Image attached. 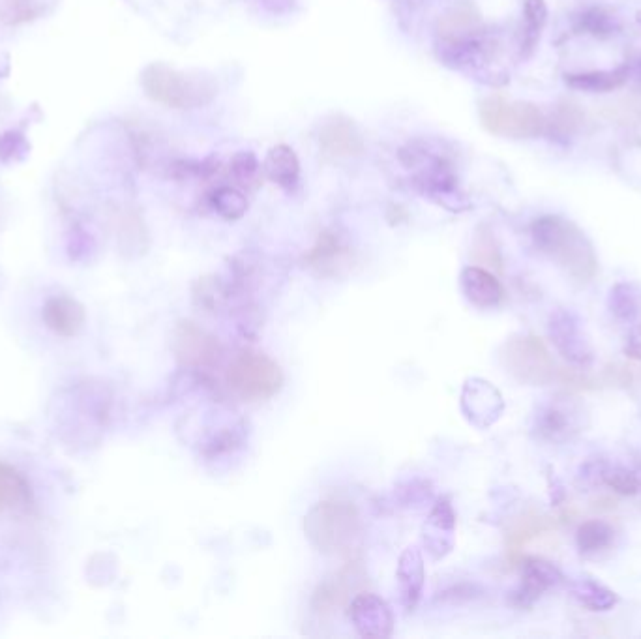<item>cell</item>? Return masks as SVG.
Segmentation results:
<instances>
[{"mask_svg": "<svg viewBox=\"0 0 641 639\" xmlns=\"http://www.w3.org/2000/svg\"><path fill=\"white\" fill-rule=\"evenodd\" d=\"M435 53L443 66L471 75L480 83H507V72L497 62L499 42L482 25L471 4L454 6L441 15L435 30Z\"/></svg>", "mask_w": 641, "mask_h": 639, "instance_id": "obj_1", "label": "cell"}, {"mask_svg": "<svg viewBox=\"0 0 641 639\" xmlns=\"http://www.w3.org/2000/svg\"><path fill=\"white\" fill-rule=\"evenodd\" d=\"M398 160L405 171H409V179L418 194L452 212L469 209L452 154L443 141L411 139L398 150Z\"/></svg>", "mask_w": 641, "mask_h": 639, "instance_id": "obj_2", "label": "cell"}, {"mask_svg": "<svg viewBox=\"0 0 641 639\" xmlns=\"http://www.w3.org/2000/svg\"><path fill=\"white\" fill-rule=\"evenodd\" d=\"M531 238L538 252L555 261L572 280L589 283L597 276V253L576 223L563 216H542L531 225Z\"/></svg>", "mask_w": 641, "mask_h": 639, "instance_id": "obj_3", "label": "cell"}, {"mask_svg": "<svg viewBox=\"0 0 641 639\" xmlns=\"http://www.w3.org/2000/svg\"><path fill=\"white\" fill-rule=\"evenodd\" d=\"M141 85L152 102L179 111L201 109L218 96V83L210 75L180 72L164 62L149 64L141 74Z\"/></svg>", "mask_w": 641, "mask_h": 639, "instance_id": "obj_4", "label": "cell"}, {"mask_svg": "<svg viewBox=\"0 0 641 639\" xmlns=\"http://www.w3.org/2000/svg\"><path fill=\"white\" fill-rule=\"evenodd\" d=\"M304 531L315 548L323 553H347L360 536L357 508L345 501L315 505L304 521Z\"/></svg>", "mask_w": 641, "mask_h": 639, "instance_id": "obj_5", "label": "cell"}, {"mask_svg": "<svg viewBox=\"0 0 641 639\" xmlns=\"http://www.w3.org/2000/svg\"><path fill=\"white\" fill-rule=\"evenodd\" d=\"M482 126L493 135L507 139H533L544 134L546 119L537 105L508 102L493 96L480 104Z\"/></svg>", "mask_w": 641, "mask_h": 639, "instance_id": "obj_6", "label": "cell"}, {"mask_svg": "<svg viewBox=\"0 0 641 639\" xmlns=\"http://www.w3.org/2000/svg\"><path fill=\"white\" fill-rule=\"evenodd\" d=\"M229 388L248 402L269 400L284 383L280 366L261 353H242L235 358L227 372Z\"/></svg>", "mask_w": 641, "mask_h": 639, "instance_id": "obj_7", "label": "cell"}, {"mask_svg": "<svg viewBox=\"0 0 641 639\" xmlns=\"http://www.w3.org/2000/svg\"><path fill=\"white\" fill-rule=\"evenodd\" d=\"M501 362L516 381L531 387L552 383L555 375L550 353L535 336H516L501 349Z\"/></svg>", "mask_w": 641, "mask_h": 639, "instance_id": "obj_8", "label": "cell"}, {"mask_svg": "<svg viewBox=\"0 0 641 639\" xmlns=\"http://www.w3.org/2000/svg\"><path fill=\"white\" fill-rule=\"evenodd\" d=\"M548 334L557 353L578 370L595 364V351L583 334L580 319L570 310H555L548 319Z\"/></svg>", "mask_w": 641, "mask_h": 639, "instance_id": "obj_9", "label": "cell"}, {"mask_svg": "<svg viewBox=\"0 0 641 639\" xmlns=\"http://www.w3.org/2000/svg\"><path fill=\"white\" fill-rule=\"evenodd\" d=\"M585 409L572 398H555L538 411L535 433L538 439L561 445L574 439L583 430Z\"/></svg>", "mask_w": 641, "mask_h": 639, "instance_id": "obj_10", "label": "cell"}, {"mask_svg": "<svg viewBox=\"0 0 641 639\" xmlns=\"http://www.w3.org/2000/svg\"><path fill=\"white\" fill-rule=\"evenodd\" d=\"M173 351L182 366L207 370L222 357V345L207 330L192 321H182L173 332Z\"/></svg>", "mask_w": 641, "mask_h": 639, "instance_id": "obj_11", "label": "cell"}, {"mask_svg": "<svg viewBox=\"0 0 641 639\" xmlns=\"http://www.w3.org/2000/svg\"><path fill=\"white\" fill-rule=\"evenodd\" d=\"M462 407L467 418L478 428H490L503 415V396L484 379H469L463 387Z\"/></svg>", "mask_w": 641, "mask_h": 639, "instance_id": "obj_12", "label": "cell"}, {"mask_svg": "<svg viewBox=\"0 0 641 639\" xmlns=\"http://www.w3.org/2000/svg\"><path fill=\"white\" fill-rule=\"evenodd\" d=\"M319 147L330 158H358L364 154V137L353 120L336 115L319 128Z\"/></svg>", "mask_w": 641, "mask_h": 639, "instance_id": "obj_13", "label": "cell"}, {"mask_svg": "<svg viewBox=\"0 0 641 639\" xmlns=\"http://www.w3.org/2000/svg\"><path fill=\"white\" fill-rule=\"evenodd\" d=\"M349 617L364 638H388L394 628V617L387 602L372 593H362L351 602Z\"/></svg>", "mask_w": 641, "mask_h": 639, "instance_id": "obj_14", "label": "cell"}, {"mask_svg": "<svg viewBox=\"0 0 641 639\" xmlns=\"http://www.w3.org/2000/svg\"><path fill=\"white\" fill-rule=\"evenodd\" d=\"M561 583H563V574L557 570V566H553L544 559L527 557L523 561L522 585L512 596V602L514 606L523 610L531 608L540 596Z\"/></svg>", "mask_w": 641, "mask_h": 639, "instance_id": "obj_15", "label": "cell"}, {"mask_svg": "<svg viewBox=\"0 0 641 639\" xmlns=\"http://www.w3.org/2000/svg\"><path fill=\"white\" fill-rule=\"evenodd\" d=\"M42 319L45 327L53 330L60 338H74L85 327L87 313L79 300L68 295H57L47 298Z\"/></svg>", "mask_w": 641, "mask_h": 639, "instance_id": "obj_16", "label": "cell"}, {"mask_svg": "<svg viewBox=\"0 0 641 639\" xmlns=\"http://www.w3.org/2000/svg\"><path fill=\"white\" fill-rule=\"evenodd\" d=\"M460 285L465 298L482 310L499 306L505 295L501 282L486 268H465L460 276Z\"/></svg>", "mask_w": 641, "mask_h": 639, "instance_id": "obj_17", "label": "cell"}, {"mask_svg": "<svg viewBox=\"0 0 641 639\" xmlns=\"http://www.w3.org/2000/svg\"><path fill=\"white\" fill-rule=\"evenodd\" d=\"M456 516L447 499H441L424 525V544L435 559L447 555L454 546Z\"/></svg>", "mask_w": 641, "mask_h": 639, "instance_id": "obj_18", "label": "cell"}, {"mask_svg": "<svg viewBox=\"0 0 641 639\" xmlns=\"http://www.w3.org/2000/svg\"><path fill=\"white\" fill-rule=\"evenodd\" d=\"M396 578L403 608L407 611L415 610L424 587V561L417 548H407L403 551Z\"/></svg>", "mask_w": 641, "mask_h": 639, "instance_id": "obj_19", "label": "cell"}, {"mask_svg": "<svg viewBox=\"0 0 641 639\" xmlns=\"http://www.w3.org/2000/svg\"><path fill=\"white\" fill-rule=\"evenodd\" d=\"M349 255L351 252L338 233L323 231L314 248L306 255V263L317 268L321 274H336V270L347 263Z\"/></svg>", "mask_w": 641, "mask_h": 639, "instance_id": "obj_20", "label": "cell"}, {"mask_svg": "<svg viewBox=\"0 0 641 639\" xmlns=\"http://www.w3.org/2000/svg\"><path fill=\"white\" fill-rule=\"evenodd\" d=\"M263 171L276 186L287 192L295 190L300 179L299 156L289 145H276L267 152Z\"/></svg>", "mask_w": 641, "mask_h": 639, "instance_id": "obj_21", "label": "cell"}, {"mask_svg": "<svg viewBox=\"0 0 641 639\" xmlns=\"http://www.w3.org/2000/svg\"><path fill=\"white\" fill-rule=\"evenodd\" d=\"M627 79L628 66H619L615 70L567 75V85L570 89L583 90V92H610L623 87Z\"/></svg>", "mask_w": 641, "mask_h": 639, "instance_id": "obj_22", "label": "cell"}, {"mask_svg": "<svg viewBox=\"0 0 641 639\" xmlns=\"http://www.w3.org/2000/svg\"><path fill=\"white\" fill-rule=\"evenodd\" d=\"M546 23H548L546 2L544 0H525V4H523L522 44H520V53H522L523 59L533 55Z\"/></svg>", "mask_w": 641, "mask_h": 639, "instance_id": "obj_23", "label": "cell"}, {"mask_svg": "<svg viewBox=\"0 0 641 639\" xmlns=\"http://www.w3.org/2000/svg\"><path fill=\"white\" fill-rule=\"evenodd\" d=\"M608 308L615 319L632 323L641 313V289L636 283H617L613 285L608 297Z\"/></svg>", "mask_w": 641, "mask_h": 639, "instance_id": "obj_24", "label": "cell"}, {"mask_svg": "<svg viewBox=\"0 0 641 639\" xmlns=\"http://www.w3.org/2000/svg\"><path fill=\"white\" fill-rule=\"evenodd\" d=\"M613 529L610 523L602 520H589L580 525L576 533V544L578 550L585 557H593L604 550H608L613 544Z\"/></svg>", "mask_w": 641, "mask_h": 639, "instance_id": "obj_25", "label": "cell"}, {"mask_svg": "<svg viewBox=\"0 0 641 639\" xmlns=\"http://www.w3.org/2000/svg\"><path fill=\"white\" fill-rule=\"evenodd\" d=\"M570 593L589 611H610L619 602V596L615 595L612 589L593 580L572 583Z\"/></svg>", "mask_w": 641, "mask_h": 639, "instance_id": "obj_26", "label": "cell"}, {"mask_svg": "<svg viewBox=\"0 0 641 639\" xmlns=\"http://www.w3.org/2000/svg\"><path fill=\"white\" fill-rule=\"evenodd\" d=\"M27 497H29L27 480L19 475L14 467L0 463V512L19 503H25Z\"/></svg>", "mask_w": 641, "mask_h": 639, "instance_id": "obj_27", "label": "cell"}, {"mask_svg": "<svg viewBox=\"0 0 641 639\" xmlns=\"http://www.w3.org/2000/svg\"><path fill=\"white\" fill-rule=\"evenodd\" d=\"M214 210L225 220H239L248 210V199L235 186H220L210 194Z\"/></svg>", "mask_w": 641, "mask_h": 639, "instance_id": "obj_28", "label": "cell"}, {"mask_svg": "<svg viewBox=\"0 0 641 639\" xmlns=\"http://www.w3.org/2000/svg\"><path fill=\"white\" fill-rule=\"evenodd\" d=\"M229 175H231V179L239 184L240 188H246V190L257 188L259 186V175H261V164L255 158L254 152H250V150L237 152L231 158Z\"/></svg>", "mask_w": 641, "mask_h": 639, "instance_id": "obj_29", "label": "cell"}, {"mask_svg": "<svg viewBox=\"0 0 641 639\" xmlns=\"http://www.w3.org/2000/svg\"><path fill=\"white\" fill-rule=\"evenodd\" d=\"M552 527V521H548L542 516H523L522 520L516 521L514 529L508 533L510 551L520 550L531 538H535Z\"/></svg>", "mask_w": 641, "mask_h": 639, "instance_id": "obj_30", "label": "cell"}, {"mask_svg": "<svg viewBox=\"0 0 641 639\" xmlns=\"http://www.w3.org/2000/svg\"><path fill=\"white\" fill-rule=\"evenodd\" d=\"M473 255L478 263L486 265V267L495 268V270H503V257L499 252V246L495 242V237L488 227H480L475 235V242H473Z\"/></svg>", "mask_w": 641, "mask_h": 639, "instance_id": "obj_31", "label": "cell"}, {"mask_svg": "<svg viewBox=\"0 0 641 639\" xmlns=\"http://www.w3.org/2000/svg\"><path fill=\"white\" fill-rule=\"evenodd\" d=\"M602 484H606L608 488H612L615 493H621V495H636L641 491L640 476L625 467L608 465L602 475Z\"/></svg>", "mask_w": 641, "mask_h": 639, "instance_id": "obj_32", "label": "cell"}, {"mask_svg": "<svg viewBox=\"0 0 641 639\" xmlns=\"http://www.w3.org/2000/svg\"><path fill=\"white\" fill-rule=\"evenodd\" d=\"M29 143L19 132H6L0 135V162L2 164H12V162H21L29 154Z\"/></svg>", "mask_w": 641, "mask_h": 639, "instance_id": "obj_33", "label": "cell"}, {"mask_svg": "<svg viewBox=\"0 0 641 639\" xmlns=\"http://www.w3.org/2000/svg\"><path fill=\"white\" fill-rule=\"evenodd\" d=\"M580 29L593 36H608L615 30V19L602 8H593L580 17Z\"/></svg>", "mask_w": 641, "mask_h": 639, "instance_id": "obj_34", "label": "cell"}, {"mask_svg": "<svg viewBox=\"0 0 641 639\" xmlns=\"http://www.w3.org/2000/svg\"><path fill=\"white\" fill-rule=\"evenodd\" d=\"M424 0H396V12L403 29H413V21L417 19L418 10L422 8Z\"/></svg>", "mask_w": 641, "mask_h": 639, "instance_id": "obj_35", "label": "cell"}, {"mask_svg": "<svg viewBox=\"0 0 641 639\" xmlns=\"http://www.w3.org/2000/svg\"><path fill=\"white\" fill-rule=\"evenodd\" d=\"M625 355L632 360H640L641 362V328H636L628 334Z\"/></svg>", "mask_w": 641, "mask_h": 639, "instance_id": "obj_36", "label": "cell"}, {"mask_svg": "<svg viewBox=\"0 0 641 639\" xmlns=\"http://www.w3.org/2000/svg\"><path fill=\"white\" fill-rule=\"evenodd\" d=\"M638 21H640V23H641V12H640V14H638Z\"/></svg>", "mask_w": 641, "mask_h": 639, "instance_id": "obj_37", "label": "cell"}]
</instances>
